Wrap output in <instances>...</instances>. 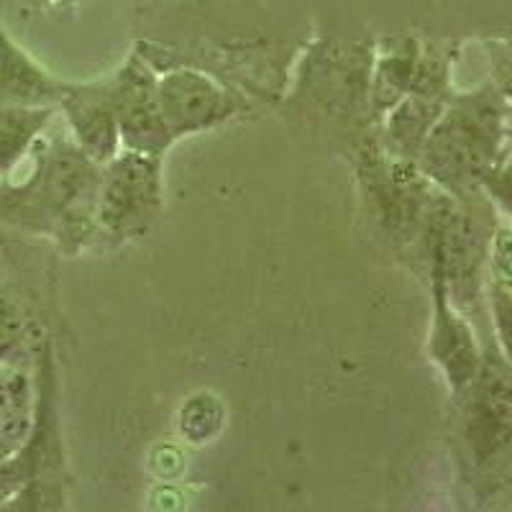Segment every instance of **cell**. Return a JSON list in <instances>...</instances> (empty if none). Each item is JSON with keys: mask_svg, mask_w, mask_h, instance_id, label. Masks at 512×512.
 Returning <instances> with one entry per match:
<instances>
[{"mask_svg": "<svg viewBox=\"0 0 512 512\" xmlns=\"http://www.w3.org/2000/svg\"><path fill=\"white\" fill-rule=\"evenodd\" d=\"M34 172L24 182L0 185V218L36 233L57 236L64 251H80L98 233L95 198L100 164L75 139L41 134L31 149Z\"/></svg>", "mask_w": 512, "mask_h": 512, "instance_id": "obj_1", "label": "cell"}, {"mask_svg": "<svg viewBox=\"0 0 512 512\" xmlns=\"http://www.w3.org/2000/svg\"><path fill=\"white\" fill-rule=\"evenodd\" d=\"M489 67H492V85L512 103V39L487 41Z\"/></svg>", "mask_w": 512, "mask_h": 512, "instance_id": "obj_18", "label": "cell"}, {"mask_svg": "<svg viewBox=\"0 0 512 512\" xmlns=\"http://www.w3.org/2000/svg\"><path fill=\"white\" fill-rule=\"evenodd\" d=\"M36 400L31 379L11 364H0V464L24 446L34 428Z\"/></svg>", "mask_w": 512, "mask_h": 512, "instance_id": "obj_11", "label": "cell"}, {"mask_svg": "<svg viewBox=\"0 0 512 512\" xmlns=\"http://www.w3.org/2000/svg\"><path fill=\"white\" fill-rule=\"evenodd\" d=\"M510 126L512 103L492 82L454 93L420 146V172L454 198H474L505 154Z\"/></svg>", "mask_w": 512, "mask_h": 512, "instance_id": "obj_2", "label": "cell"}, {"mask_svg": "<svg viewBox=\"0 0 512 512\" xmlns=\"http://www.w3.org/2000/svg\"><path fill=\"white\" fill-rule=\"evenodd\" d=\"M497 226V210L484 192L474 198H454L438 187L423 231L413 244L425 269H441L448 295L464 313L477 308L487 290L489 246Z\"/></svg>", "mask_w": 512, "mask_h": 512, "instance_id": "obj_3", "label": "cell"}, {"mask_svg": "<svg viewBox=\"0 0 512 512\" xmlns=\"http://www.w3.org/2000/svg\"><path fill=\"white\" fill-rule=\"evenodd\" d=\"M34 341V320L21 297L0 287V364H11Z\"/></svg>", "mask_w": 512, "mask_h": 512, "instance_id": "obj_13", "label": "cell"}, {"mask_svg": "<svg viewBox=\"0 0 512 512\" xmlns=\"http://www.w3.org/2000/svg\"><path fill=\"white\" fill-rule=\"evenodd\" d=\"M67 82L49 75L0 26V105L59 108Z\"/></svg>", "mask_w": 512, "mask_h": 512, "instance_id": "obj_10", "label": "cell"}, {"mask_svg": "<svg viewBox=\"0 0 512 512\" xmlns=\"http://www.w3.org/2000/svg\"><path fill=\"white\" fill-rule=\"evenodd\" d=\"M487 282L512 292V226H497L489 246Z\"/></svg>", "mask_w": 512, "mask_h": 512, "instance_id": "obj_17", "label": "cell"}, {"mask_svg": "<svg viewBox=\"0 0 512 512\" xmlns=\"http://www.w3.org/2000/svg\"><path fill=\"white\" fill-rule=\"evenodd\" d=\"M482 192L489 198V203L495 205L497 213H502L512 226V126L505 154H502L500 162L484 175Z\"/></svg>", "mask_w": 512, "mask_h": 512, "instance_id": "obj_14", "label": "cell"}, {"mask_svg": "<svg viewBox=\"0 0 512 512\" xmlns=\"http://www.w3.org/2000/svg\"><path fill=\"white\" fill-rule=\"evenodd\" d=\"M57 108L0 105V185L31 154L41 134L52 126Z\"/></svg>", "mask_w": 512, "mask_h": 512, "instance_id": "obj_12", "label": "cell"}, {"mask_svg": "<svg viewBox=\"0 0 512 512\" xmlns=\"http://www.w3.org/2000/svg\"><path fill=\"white\" fill-rule=\"evenodd\" d=\"M459 436L474 472H489L512 454V367L495 338L482 344L477 374L459 395Z\"/></svg>", "mask_w": 512, "mask_h": 512, "instance_id": "obj_4", "label": "cell"}, {"mask_svg": "<svg viewBox=\"0 0 512 512\" xmlns=\"http://www.w3.org/2000/svg\"><path fill=\"white\" fill-rule=\"evenodd\" d=\"M182 433L190 441H208L221 428V405L213 397H192L182 408Z\"/></svg>", "mask_w": 512, "mask_h": 512, "instance_id": "obj_15", "label": "cell"}, {"mask_svg": "<svg viewBox=\"0 0 512 512\" xmlns=\"http://www.w3.org/2000/svg\"><path fill=\"white\" fill-rule=\"evenodd\" d=\"M162 208V157L123 149L100 167L95 223L111 239L144 233Z\"/></svg>", "mask_w": 512, "mask_h": 512, "instance_id": "obj_5", "label": "cell"}, {"mask_svg": "<svg viewBox=\"0 0 512 512\" xmlns=\"http://www.w3.org/2000/svg\"><path fill=\"white\" fill-rule=\"evenodd\" d=\"M428 277H431L433 318L425 351L446 379L451 395H459L477 374L479 361H482V344L472 323L466 320L464 310L456 308L448 295L441 269H428Z\"/></svg>", "mask_w": 512, "mask_h": 512, "instance_id": "obj_7", "label": "cell"}, {"mask_svg": "<svg viewBox=\"0 0 512 512\" xmlns=\"http://www.w3.org/2000/svg\"><path fill=\"white\" fill-rule=\"evenodd\" d=\"M159 105L172 139L200 134L236 113V100L198 70H172L157 80Z\"/></svg>", "mask_w": 512, "mask_h": 512, "instance_id": "obj_8", "label": "cell"}, {"mask_svg": "<svg viewBox=\"0 0 512 512\" xmlns=\"http://www.w3.org/2000/svg\"><path fill=\"white\" fill-rule=\"evenodd\" d=\"M67 131L95 164L103 167L121 152V134L113 113L108 77L98 82L67 85L59 100Z\"/></svg>", "mask_w": 512, "mask_h": 512, "instance_id": "obj_9", "label": "cell"}, {"mask_svg": "<svg viewBox=\"0 0 512 512\" xmlns=\"http://www.w3.org/2000/svg\"><path fill=\"white\" fill-rule=\"evenodd\" d=\"M157 80L152 67L134 54L116 75L108 77V88L123 149L162 157L175 139L164 123Z\"/></svg>", "mask_w": 512, "mask_h": 512, "instance_id": "obj_6", "label": "cell"}, {"mask_svg": "<svg viewBox=\"0 0 512 512\" xmlns=\"http://www.w3.org/2000/svg\"><path fill=\"white\" fill-rule=\"evenodd\" d=\"M487 303L492 313V331L502 356L512 367V292L487 282Z\"/></svg>", "mask_w": 512, "mask_h": 512, "instance_id": "obj_16", "label": "cell"}]
</instances>
